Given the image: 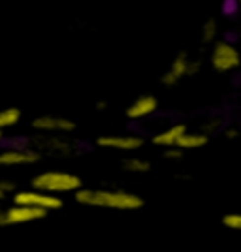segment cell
<instances>
[{
    "mask_svg": "<svg viewBox=\"0 0 241 252\" xmlns=\"http://www.w3.org/2000/svg\"><path fill=\"white\" fill-rule=\"evenodd\" d=\"M158 109V100L153 94H141L138 96L132 104L126 107V117L130 121H141L145 117L153 115Z\"/></svg>",
    "mask_w": 241,
    "mask_h": 252,
    "instance_id": "cell-10",
    "label": "cell"
},
{
    "mask_svg": "<svg viewBox=\"0 0 241 252\" xmlns=\"http://www.w3.org/2000/svg\"><path fill=\"white\" fill-rule=\"evenodd\" d=\"M13 203L19 205H29V207H38L43 211H57L63 207V200L55 194H47V192H40V190H21L13 194Z\"/></svg>",
    "mask_w": 241,
    "mask_h": 252,
    "instance_id": "cell-5",
    "label": "cell"
},
{
    "mask_svg": "<svg viewBox=\"0 0 241 252\" xmlns=\"http://www.w3.org/2000/svg\"><path fill=\"white\" fill-rule=\"evenodd\" d=\"M75 201L85 207H98V209L113 211H138L145 205L141 196L126 190L111 189H81L75 190Z\"/></svg>",
    "mask_w": 241,
    "mask_h": 252,
    "instance_id": "cell-1",
    "label": "cell"
},
{
    "mask_svg": "<svg viewBox=\"0 0 241 252\" xmlns=\"http://www.w3.org/2000/svg\"><path fill=\"white\" fill-rule=\"evenodd\" d=\"M96 107H98V109H105V107H107V104H105L104 100H100V102L96 104Z\"/></svg>",
    "mask_w": 241,
    "mask_h": 252,
    "instance_id": "cell-20",
    "label": "cell"
},
{
    "mask_svg": "<svg viewBox=\"0 0 241 252\" xmlns=\"http://www.w3.org/2000/svg\"><path fill=\"white\" fill-rule=\"evenodd\" d=\"M31 187L40 192L47 194H66V192H75L83 187V181L79 175L70 173V171H59V169H49L42 171L31 181Z\"/></svg>",
    "mask_w": 241,
    "mask_h": 252,
    "instance_id": "cell-2",
    "label": "cell"
},
{
    "mask_svg": "<svg viewBox=\"0 0 241 252\" xmlns=\"http://www.w3.org/2000/svg\"><path fill=\"white\" fill-rule=\"evenodd\" d=\"M187 132V126L185 125H173L166 128V130H162V132H158L157 136L153 137V143L157 145V147H175L179 141V137L183 136Z\"/></svg>",
    "mask_w": 241,
    "mask_h": 252,
    "instance_id": "cell-11",
    "label": "cell"
},
{
    "mask_svg": "<svg viewBox=\"0 0 241 252\" xmlns=\"http://www.w3.org/2000/svg\"><path fill=\"white\" fill-rule=\"evenodd\" d=\"M222 226L234 231L241 230V215H238V213H226L222 217Z\"/></svg>",
    "mask_w": 241,
    "mask_h": 252,
    "instance_id": "cell-16",
    "label": "cell"
},
{
    "mask_svg": "<svg viewBox=\"0 0 241 252\" xmlns=\"http://www.w3.org/2000/svg\"><path fill=\"white\" fill-rule=\"evenodd\" d=\"M123 169L128 173H147L151 169V162H147L143 158H125L123 160Z\"/></svg>",
    "mask_w": 241,
    "mask_h": 252,
    "instance_id": "cell-15",
    "label": "cell"
},
{
    "mask_svg": "<svg viewBox=\"0 0 241 252\" xmlns=\"http://www.w3.org/2000/svg\"><path fill=\"white\" fill-rule=\"evenodd\" d=\"M209 143V136L206 132H185L183 136L179 137L177 145L181 151H194V149H202Z\"/></svg>",
    "mask_w": 241,
    "mask_h": 252,
    "instance_id": "cell-12",
    "label": "cell"
},
{
    "mask_svg": "<svg viewBox=\"0 0 241 252\" xmlns=\"http://www.w3.org/2000/svg\"><path fill=\"white\" fill-rule=\"evenodd\" d=\"M40 160V153L31 147H10L0 153V168L32 166Z\"/></svg>",
    "mask_w": 241,
    "mask_h": 252,
    "instance_id": "cell-7",
    "label": "cell"
},
{
    "mask_svg": "<svg viewBox=\"0 0 241 252\" xmlns=\"http://www.w3.org/2000/svg\"><path fill=\"white\" fill-rule=\"evenodd\" d=\"M4 198H6V194H4V192H2V190H0V201L4 200Z\"/></svg>",
    "mask_w": 241,
    "mask_h": 252,
    "instance_id": "cell-21",
    "label": "cell"
},
{
    "mask_svg": "<svg viewBox=\"0 0 241 252\" xmlns=\"http://www.w3.org/2000/svg\"><path fill=\"white\" fill-rule=\"evenodd\" d=\"M98 147L111 149V151H138L143 147V137L132 136H119V134H111V136H102L96 139Z\"/></svg>",
    "mask_w": 241,
    "mask_h": 252,
    "instance_id": "cell-9",
    "label": "cell"
},
{
    "mask_svg": "<svg viewBox=\"0 0 241 252\" xmlns=\"http://www.w3.org/2000/svg\"><path fill=\"white\" fill-rule=\"evenodd\" d=\"M45 217H47V211L13 203V207H8L4 211L0 209V226H19V224L42 220Z\"/></svg>",
    "mask_w": 241,
    "mask_h": 252,
    "instance_id": "cell-4",
    "label": "cell"
},
{
    "mask_svg": "<svg viewBox=\"0 0 241 252\" xmlns=\"http://www.w3.org/2000/svg\"><path fill=\"white\" fill-rule=\"evenodd\" d=\"M32 128L40 134L49 136H64L75 130V123L63 115H40L32 121Z\"/></svg>",
    "mask_w": 241,
    "mask_h": 252,
    "instance_id": "cell-6",
    "label": "cell"
},
{
    "mask_svg": "<svg viewBox=\"0 0 241 252\" xmlns=\"http://www.w3.org/2000/svg\"><path fill=\"white\" fill-rule=\"evenodd\" d=\"M164 158H168V160H181L183 158V151L179 147H166L164 149Z\"/></svg>",
    "mask_w": 241,
    "mask_h": 252,
    "instance_id": "cell-17",
    "label": "cell"
},
{
    "mask_svg": "<svg viewBox=\"0 0 241 252\" xmlns=\"http://www.w3.org/2000/svg\"><path fill=\"white\" fill-rule=\"evenodd\" d=\"M189 64H190V55L187 51H179L175 59L172 61L170 68L162 74L160 83L164 87H175V85L183 79L189 77Z\"/></svg>",
    "mask_w": 241,
    "mask_h": 252,
    "instance_id": "cell-8",
    "label": "cell"
},
{
    "mask_svg": "<svg viewBox=\"0 0 241 252\" xmlns=\"http://www.w3.org/2000/svg\"><path fill=\"white\" fill-rule=\"evenodd\" d=\"M21 121V109L17 107H6V109H0V130H6L11 128Z\"/></svg>",
    "mask_w": 241,
    "mask_h": 252,
    "instance_id": "cell-14",
    "label": "cell"
},
{
    "mask_svg": "<svg viewBox=\"0 0 241 252\" xmlns=\"http://www.w3.org/2000/svg\"><path fill=\"white\" fill-rule=\"evenodd\" d=\"M2 137H4V130H0V139H2Z\"/></svg>",
    "mask_w": 241,
    "mask_h": 252,
    "instance_id": "cell-22",
    "label": "cell"
},
{
    "mask_svg": "<svg viewBox=\"0 0 241 252\" xmlns=\"http://www.w3.org/2000/svg\"><path fill=\"white\" fill-rule=\"evenodd\" d=\"M224 136L228 137V139H236V137H238V130H236V128H228V130L224 132Z\"/></svg>",
    "mask_w": 241,
    "mask_h": 252,
    "instance_id": "cell-19",
    "label": "cell"
},
{
    "mask_svg": "<svg viewBox=\"0 0 241 252\" xmlns=\"http://www.w3.org/2000/svg\"><path fill=\"white\" fill-rule=\"evenodd\" d=\"M219 34H220V29H219V23L217 19H206L204 25L200 27V42L202 45H213V43L219 40Z\"/></svg>",
    "mask_w": 241,
    "mask_h": 252,
    "instance_id": "cell-13",
    "label": "cell"
},
{
    "mask_svg": "<svg viewBox=\"0 0 241 252\" xmlns=\"http://www.w3.org/2000/svg\"><path fill=\"white\" fill-rule=\"evenodd\" d=\"M209 63L217 74H230V72L240 68L241 64L240 49L228 38L217 40V42L211 45Z\"/></svg>",
    "mask_w": 241,
    "mask_h": 252,
    "instance_id": "cell-3",
    "label": "cell"
},
{
    "mask_svg": "<svg viewBox=\"0 0 241 252\" xmlns=\"http://www.w3.org/2000/svg\"><path fill=\"white\" fill-rule=\"evenodd\" d=\"M0 190L4 192V194H8V192H13L15 190V185L8 181V179H0Z\"/></svg>",
    "mask_w": 241,
    "mask_h": 252,
    "instance_id": "cell-18",
    "label": "cell"
}]
</instances>
